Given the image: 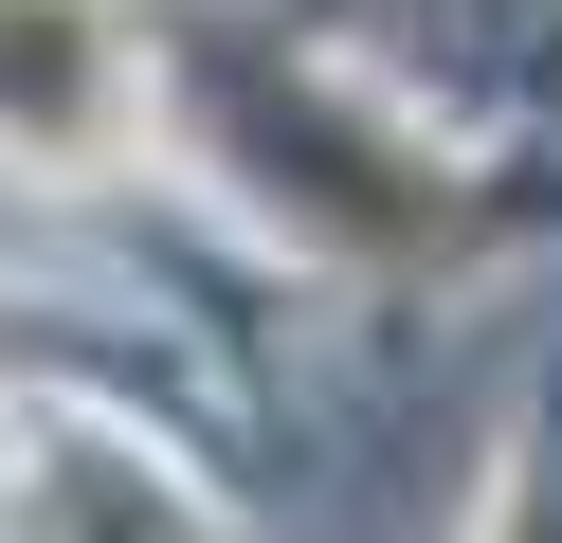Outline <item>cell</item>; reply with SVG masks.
I'll use <instances>...</instances> for the list:
<instances>
[{"instance_id": "1", "label": "cell", "mask_w": 562, "mask_h": 543, "mask_svg": "<svg viewBox=\"0 0 562 543\" xmlns=\"http://www.w3.org/2000/svg\"><path fill=\"white\" fill-rule=\"evenodd\" d=\"M146 145V55H127L110 0H0V163H127Z\"/></svg>"}]
</instances>
